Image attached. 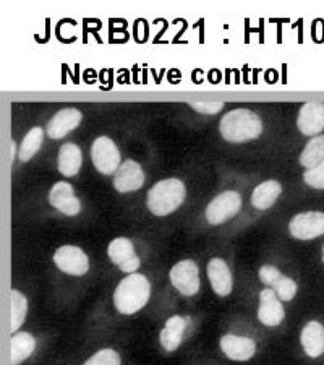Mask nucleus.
<instances>
[{
  "label": "nucleus",
  "instance_id": "1",
  "mask_svg": "<svg viewBox=\"0 0 324 365\" xmlns=\"http://www.w3.org/2000/svg\"><path fill=\"white\" fill-rule=\"evenodd\" d=\"M151 282L141 273L127 274L114 291V307L122 315H135L148 305Z\"/></svg>",
  "mask_w": 324,
  "mask_h": 365
},
{
  "label": "nucleus",
  "instance_id": "2",
  "mask_svg": "<svg viewBox=\"0 0 324 365\" xmlns=\"http://www.w3.org/2000/svg\"><path fill=\"white\" fill-rule=\"evenodd\" d=\"M187 198V187L180 179H164L151 187L146 208L151 215L164 217L175 213Z\"/></svg>",
  "mask_w": 324,
  "mask_h": 365
},
{
  "label": "nucleus",
  "instance_id": "3",
  "mask_svg": "<svg viewBox=\"0 0 324 365\" xmlns=\"http://www.w3.org/2000/svg\"><path fill=\"white\" fill-rule=\"evenodd\" d=\"M219 132L229 143H246L263 132V122L250 109H234L221 119Z\"/></svg>",
  "mask_w": 324,
  "mask_h": 365
},
{
  "label": "nucleus",
  "instance_id": "4",
  "mask_svg": "<svg viewBox=\"0 0 324 365\" xmlns=\"http://www.w3.org/2000/svg\"><path fill=\"white\" fill-rule=\"evenodd\" d=\"M241 210V197L239 192L227 190L211 200L204 210V217L211 226H221L234 216H237Z\"/></svg>",
  "mask_w": 324,
  "mask_h": 365
},
{
  "label": "nucleus",
  "instance_id": "5",
  "mask_svg": "<svg viewBox=\"0 0 324 365\" xmlns=\"http://www.w3.org/2000/svg\"><path fill=\"white\" fill-rule=\"evenodd\" d=\"M169 279L177 291L185 297L197 296L202 289V279H199V268L190 258L177 262L169 272Z\"/></svg>",
  "mask_w": 324,
  "mask_h": 365
},
{
  "label": "nucleus",
  "instance_id": "6",
  "mask_svg": "<svg viewBox=\"0 0 324 365\" xmlns=\"http://www.w3.org/2000/svg\"><path fill=\"white\" fill-rule=\"evenodd\" d=\"M54 264L68 276H85L90 272V258L78 245H62L54 253Z\"/></svg>",
  "mask_w": 324,
  "mask_h": 365
},
{
  "label": "nucleus",
  "instance_id": "7",
  "mask_svg": "<svg viewBox=\"0 0 324 365\" xmlns=\"http://www.w3.org/2000/svg\"><path fill=\"white\" fill-rule=\"evenodd\" d=\"M91 160L94 168L104 175H112L122 166L120 151L109 137H99L94 140L91 148Z\"/></svg>",
  "mask_w": 324,
  "mask_h": 365
},
{
  "label": "nucleus",
  "instance_id": "8",
  "mask_svg": "<svg viewBox=\"0 0 324 365\" xmlns=\"http://www.w3.org/2000/svg\"><path fill=\"white\" fill-rule=\"evenodd\" d=\"M288 234L297 240H313L324 235L323 211H303L288 222Z\"/></svg>",
  "mask_w": 324,
  "mask_h": 365
},
{
  "label": "nucleus",
  "instance_id": "9",
  "mask_svg": "<svg viewBox=\"0 0 324 365\" xmlns=\"http://www.w3.org/2000/svg\"><path fill=\"white\" fill-rule=\"evenodd\" d=\"M109 260L125 274L138 273L141 264L140 257L137 255L135 245L128 237H117L108 245Z\"/></svg>",
  "mask_w": 324,
  "mask_h": 365
},
{
  "label": "nucleus",
  "instance_id": "10",
  "mask_svg": "<svg viewBox=\"0 0 324 365\" xmlns=\"http://www.w3.org/2000/svg\"><path fill=\"white\" fill-rule=\"evenodd\" d=\"M258 300L259 304L256 315L259 323L268 328L279 327L286 319V309L282 300L278 297V294L271 289V287H263Z\"/></svg>",
  "mask_w": 324,
  "mask_h": 365
},
{
  "label": "nucleus",
  "instance_id": "11",
  "mask_svg": "<svg viewBox=\"0 0 324 365\" xmlns=\"http://www.w3.org/2000/svg\"><path fill=\"white\" fill-rule=\"evenodd\" d=\"M219 347L222 354L234 362H249L256 354L255 341L234 333L224 334L219 339Z\"/></svg>",
  "mask_w": 324,
  "mask_h": 365
},
{
  "label": "nucleus",
  "instance_id": "12",
  "mask_svg": "<svg viewBox=\"0 0 324 365\" xmlns=\"http://www.w3.org/2000/svg\"><path fill=\"white\" fill-rule=\"evenodd\" d=\"M206 274H208L211 289L214 291L216 296H231V292L234 289V278L231 268H229V264L224 258H211L208 262V267H206Z\"/></svg>",
  "mask_w": 324,
  "mask_h": 365
},
{
  "label": "nucleus",
  "instance_id": "13",
  "mask_svg": "<svg viewBox=\"0 0 324 365\" xmlns=\"http://www.w3.org/2000/svg\"><path fill=\"white\" fill-rule=\"evenodd\" d=\"M49 203L58 213L65 216H76L81 211L80 198L75 195L72 184L68 182H57L49 192Z\"/></svg>",
  "mask_w": 324,
  "mask_h": 365
},
{
  "label": "nucleus",
  "instance_id": "14",
  "mask_svg": "<svg viewBox=\"0 0 324 365\" xmlns=\"http://www.w3.org/2000/svg\"><path fill=\"white\" fill-rule=\"evenodd\" d=\"M188 323L190 319L184 315H172L169 317L164 323V327L159 333V343L166 352H175L184 343L185 333L188 329Z\"/></svg>",
  "mask_w": 324,
  "mask_h": 365
},
{
  "label": "nucleus",
  "instance_id": "15",
  "mask_svg": "<svg viewBox=\"0 0 324 365\" xmlns=\"http://www.w3.org/2000/svg\"><path fill=\"white\" fill-rule=\"evenodd\" d=\"M145 185V173L140 164L133 160H127L114 174V188L119 193L137 192Z\"/></svg>",
  "mask_w": 324,
  "mask_h": 365
},
{
  "label": "nucleus",
  "instance_id": "16",
  "mask_svg": "<svg viewBox=\"0 0 324 365\" xmlns=\"http://www.w3.org/2000/svg\"><path fill=\"white\" fill-rule=\"evenodd\" d=\"M297 127L306 137H318L324 130V104L306 103L300 108Z\"/></svg>",
  "mask_w": 324,
  "mask_h": 365
},
{
  "label": "nucleus",
  "instance_id": "17",
  "mask_svg": "<svg viewBox=\"0 0 324 365\" xmlns=\"http://www.w3.org/2000/svg\"><path fill=\"white\" fill-rule=\"evenodd\" d=\"M81 119H83V115H81L80 110L75 108L58 110V113L52 117V120L47 123V137L52 140L67 137L70 132L75 130V128L80 125Z\"/></svg>",
  "mask_w": 324,
  "mask_h": 365
},
{
  "label": "nucleus",
  "instance_id": "18",
  "mask_svg": "<svg viewBox=\"0 0 324 365\" xmlns=\"http://www.w3.org/2000/svg\"><path fill=\"white\" fill-rule=\"evenodd\" d=\"M300 344L310 359H318L324 354V327L320 322H308L300 333Z\"/></svg>",
  "mask_w": 324,
  "mask_h": 365
},
{
  "label": "nucleus",
  "instance_id": "19",
  "mask_svg": "<svg viewBox=\"0 0 324 365\" xmlns=\"http://www.w3.org/2000/svg\"><path fill=\"white\" fill-rule=\"evenodd\" d=\"M36 351V338L28 331H19L11 334L10 339V356L11 365H21L26 362L33 352Z\"/></svg>",
  "mask_w": 324,
  "mask_h": 365
},
{
  "label": "nucleus",
  "instance_id": "20",
  "mask_svg": "<svg viewBox=\"0 0 324 365\" xmlns=\"http://www.w3.org/2000/svg\"><path fill=\"white\" fill-rule=\"evenodd\" d=\"M58 170L65 178H73L80 173L81 164H83V153L75 143H65L58 151Z\"/></svg>",
  "mask_w": 324,
  "mask_h": 365
},
{
  "label": "nucleus",
  "instance_id": "21",
  "mask_svg": "<svg viewBox=\"0 0 324 365\" xmlns=\"http://www.w3.org/2000/svg\"><path fill=\"white\" fill-rule=\"evenodd\" d=\"M282 193V185L278 180H266L263 184L255 187L251 193V205L253 208L259 211H266L278 202Z\"/></svg>",
  "mask_w": 324,
  "mask_h": 365
},
{
  "label": "nucleus",
  "instance_id": "22",
  "mask_svg": "<svg viewBox=\"0 0 324 365\" xmlns=\"http://www.w3.org/2000/svg\"><path fill=\"white\" fill-rule=\"evenodd\" d=\"M10 328L11 334H15L20 331L28 315V299L25 294L15 289V287L10 292Z\"/></svg>",
  "mask_w": 324,
  "mask_h": 365
},
{
  "label": "nucleus",
  "instance_id": "23",
  "mask_svg": "<svg viewBox=\"0 0 324 365\" xmlns=\"http://www.w3.org/2000/svg\"><path fill=\"white\" fill-rule=\"evenodd\" d=\"M324 161V135H318V137L311 138L306 143L305 150L300 155V164L306 169H313Z\"/></svg>",
  "mask_w": 324,
  "mask_h": 365
},
{
  "label": "nucleus",
  "instance_id": "24",
  "mask_svg": "<svg viewBox=\"0 0 324 365\" xmlns=\"http://www.w3.org/2000/svg\"><path fill=\"white\" fill-rule=\"evenodd\" d=\"M44 140V130L41 127H34L29 130L25 138H23L20 150H19V160L21 163H28L29 160H33V156L39 151L41 145H43Z\"/></svg>",
  "mask_w": 324,
  "mask_h": 365
},
{
  "label": "nucleus",
  "instance_id": "25",
  "mask_svg": "<svg viewBox=\"0 0 324 365\" xmlns=\"http://www.w3.org/2000/svg\"><path fill=\"white\" fill-rule=\"evenodd\" d=\"M271 289L278 294V297L282 300V302H291V300H293V297L297 296L298 286L291 276H286L281 273L279 278L271 284Z\"/></svg>",
  "mask_w": 324,
  "mask_h": 365
},
{
  "label": "nucleus",
  "instance_id": "26",
  "mask_svg": "<svg viewBox=\"0 0 324 365\" xmlns=\"http://www.w3.org/2000/svg\"><path fill=\"white\" fill-rule=\"evenodd\" d=\"M81 365H122V357L119 352L112 347H104L88 357Z\"/></svg>",
  "mask_w": 324,
  "mask_h": 365
},
{
  "label": "nucleus",
  "instance_id": "27",
  "mask_svg": "<svg viewBox=\"0 0 324 365\" xmlns=\"http://www.w3.org/2000/svg\"><path fill=\"white\" fill-rule=\"evenodd\" d=\"M303 180L305 184L311 188L324 190V161L320 164V166H316L310 170H305Z\"/></svg>",
  "mask_w": 324,
  "mask_h": 365
},
{
  "label": "nucleus",
  "instance_id": "28",
  "mask_svg": "<svg viewBox=\"0 0 324 365\" xmlns=\"http://www.w3.org/2000/svg\"><path fill=\"white\" fill-rule=\"evenodd\" d=\"M281 269L276 268L274 264H263L258 272V278L263 282L264 287H271V284L281 276Z\"/></svg>",
  "mask_w": 324,
  "mask_h": 365
},
{
  "label": "nucleus",
  "instance_id": "29",
  "mask_svg": "<svg viewBox=\"0 0 324 365\" xmlns=\"http://www.w3.org/2000/svg\"><path fill=\"white\" fill-rule=\"evenodd\" d=\"M190 106L202 114H217L224 108L222 103H190Z\"/></svg>",
  "mask_w": 324,
  "mask_h": 365
},
{
  "label": "nucleus",
  "instance_id": "30",
  "mask_svg": "<svg viewBox=\"0 0 324 365\" xmlns=\"http://www.w3.org/2000/svg\"><path fill=\"white\" fill-rule=\"evenodd\" d=\"M15 158H19V153H16V143L15 141H10V161H14Z\"/></svg>",
  "mask_w": 324,
  "mask_h": 365
},
{
  "label": "nucleus",
  "instance_id": "31",
  "mask_svg": "<svg viewBox=\"0 0 324 365\" xmlns=\"http://www.w3.org/2000/svg\"><path fill=\"white\" fill-rule=\"evenodd\" d=\"M323 263H324V245H323Z\"/></svg>",
  "mask_w": 324,
  "mask_h": 365
}]
</instances>
